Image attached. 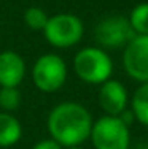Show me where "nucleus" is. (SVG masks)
<instances>
[{"label":"nucleus","mask_w":148,"mask_h":149,"mask_svg":"<svg viewBox=\"0 0 148 149\" xmlns=\"http://www.w3.org/2000/svg\"><path fill=\"white\" fill-rule=\"evenodd\" d=\"M26 60L16 51L0 52V87H18L26 78Z\"/></svg>","instance_id":"1a4fd4ad"},{"label":"nucleus","mask_w":148,"mask_h":149,"mask_svg":"<svg viewBox=\"0 0 148 149\" xmlns=\"http://www.w3.org/2000/svg\"><path fill=\"white\" fill-rule=\"evenodd\" d=\"M45 40L54 48H72L80 43L84 35V24L76 15L72 13H58L49 16L43 29Z\"/></svg>","instance_id":"20e7f679"},{"label":"nucleus","mask_w":148,"mask_h":149,"mask_svg":"<svg viewBox=\"0 0 148 149\" xmlns=\"http://www.w3.org/2000/svg\"><path fill=\"white\" fill-rule=\"evenodd\" d=\"M128 19L135 35H148V2H142L134 6Z\"/></svg>","instance_id":"f8f14e48"},{"label":"nucleus","mask_w":148,"mask_h":149,"mask_svg":"<svg viewBox=\"0 0 148 149\" xmlns=\"http://www.w3.org/2000/svg\"><path fill=\"white\" fill-rule=\"evenodd\" d=\"M73 72L83 83L100 86L113 74V60L105 49L99 46H88L75 54Z\"/></svg>","instance_id":"f03ea898"},{"label":"nucleus","mask_w":148,"mask_h":149,"mask_svg":"<svg viewBox=\"0 0 148 149\" xmlns=\"http://www.w3.org/2000/svg\"><path fill=\"white\" fill-rule=\"evenodd\" d=\"M97 100L100 108L108 116H119L124 109H128L129 95L126 86L118 79H107L99 87Z\"/></svg>","instance_id":"6e6552de"},{"label":"nucleus","mask_w":148,"mask_h":149,"mask_svg":"<svg viewBox=\"0 0 148 149\" xmlns=\"http://www.w3.org/2000/svg\"><path fill=\"white\" fill-rule=\"evenodd\" d=\"M64 149H84L81 146H72V148H64Z\"/></svg>","instance_id":"dca6fc26"},{"label":"nucleus","mask_w":148,"mask_h":149,"mask_svg":"<svg viewBox=\"0 0 148 149\" xmlns=\"http://www.w3.org/2000/svg\"><path fill=\"white\" fill-rule=\"evenodd\" d=\"M30 76L38 91L45 94H53L64 87L67 76H69V68H67L65 60L59 54L48 52V54L40 56L34 62Z\"/></svg>","instance_id":"7ed1b4c3"},{"label":"nucleus","mask_w":148,"mask_h":149,"mask_svg":"<svg viewBox=\"0 0 148 149\" xmlns=\"http://www.w3.org/2000/svg\"><path fill=\"white\" fill-rule=\"evenodd\" d=\"M22 125L11 113H0V148H11L19 143Z\"/></svg>","instance_id":"9d476101"},{"label":"nucleus","mask_w":148,"mask_h":149,"mask_svg":"<svg viewBox=\"0 0 148 149\" xmlns=\"http://www.w3.org/2000/svg\"><path fill=\"white\" fill-rule=\"evenodd\" d=\"M48 19H49V16L46 15V11H45L43 8H40V6H29V8H26V11H24V24L32 30L43 32Z\"/></svg>","instance_id":"ddd939ff"},{"label":"nucleus","mask_w":148,"mask_h":149,"mask_svg":"<svg viewBox=\"0 0 148 149\" xmlns=\"http://www.w3.org/2000/svg\"><path fill=\"white\" fill-rule=\"evenodd\" d=\"M93 124V116L81 103L62 102L49 111L46 129L49 138L56 140L62 148H72L81 146L89 140Z\"/></svg>","instance_id":"f257e3e1"},{"label":"nucleus","mask_w":148,"mask_h":149,"mask_svg":"<svg viewBox=\"0 0 148 149\" xmlns=\"http://www.w3.org/2000/svg\"><path fill=\"white\" fill-rule=\"evenodd\" d=\"M89 140L94 149H129L131 130L118 116H102L94 120Z\"/></svg>","instance_id":"39448f33"},{"label":"nucleus","mask_w":148,"mask_h":149,"mask_svg":"<svg viewBox=\"0 0 148 149\" xmlns=\"http://www.w3.org/2000/svg\"><path fill=\"white\" fill-rule=\"evenodd\" d=\"M123 68L134 81H148V35H135L123 48Z\"/></svg>","instance_id":"0eeeda50"},{"label":"nucleus","mask_w":148,"mask_h":149,"mask_svg":"<svg viewBox=\"0 0 148 149\" xmlns=\"http://www.w3.org/2000/svg\"><path fill=\"white\" fill-rule=\"evenodd\" d=\"M32 149H64V148L53 138H45V140H40L38 143H35Z\"/></svg>","instance_id":"2eb2a0df"},{"label":"nucleus","mask_w":148,"mask_h":149,"mask_svg":"<svg viewBox=\"0 0 148 149\" xmlns=\"http://www.w3.org/2000/svg\"><path fill=\"white\" fill-rule=\"evenodd\" d=\"M135 32L126 16H107L100 19L94 27V38L102 49H123L132 38Z\"/></svg>","instance_id":"423d86ee"},{"label":"nucleus","mask_w":148,"mask_h":149,"mask_svg":"<svg viewBox=\"0 0 148 149\" xmlns=\"http://www.w3.org/2000/svg\"><path fill=\"white\" fill-rule=\"evenodd\" d=\"M21 92L18 87H0V109L13 113L21 105Z\"/></svg>","instance_id":"4468645a"},{"label":"nucleus","mask_w":148,"mask_h":149,"mask_svg":"<svg viewBox=\"0 0 148 149\" xmlns=\"http://www.w3.org/2000/svg\"><path fill=\"white\" fill-rule=\"evenodd\" d=\"M129 103H131V111L134 113L135 120L148 127V81L140 83Z\"/></svg>","instance_id":"9b49d317"}]
</instances>
